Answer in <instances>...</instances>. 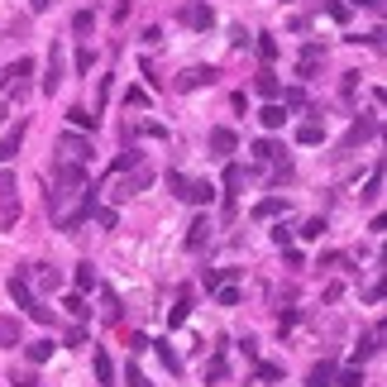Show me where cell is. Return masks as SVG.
I'll return each instance as SVG.
<instances>
[{"label": "cell", "instance_id": "obj_1", "mask_svg": "<svg viewBox=\"0 0 387 387\" xmlns=\"http://www.w3.org/2000/svg\"><path fill=\"white\" fill-rule=\"evenodd\" d=\"M86 192V167L82 163H62L57 167V182H53V216L72 201V196Z\"/></svg>", "mask_w": 387, "mask_h": 387}, {"label": "cell", "instance_id": "obj_2", "mask_svg": "<svg viewBox=\"0 0 387 387\" xmlns=\"http://www.w3.org/2000/svg\"><path fill=\"white\" fill-rule=\"evenodd\" d=\"M167 182H172V192L182 196V201H192V206H211V201H216V187H211V182H187L182 172H172Z\"/></svg>", "mask_w": 387, "mask_h": 387}, {"label": "cell", "instance_id": "obj_3", "mask_svg": "<svg viewBox=\"0 0 387 387\" xmlns=\"http://www.w3.org/2000/svg\"><path fill=\"white\" fill-rule=\"evenodd\" d=\"M29 77H34V57H20V62H10V67H5L0 91H5V96H15V91L24 96V91H29Z\"/></svg>", "mask_w": 387, "mask_h": 387}, {"label": "cell", "instance_id": "obj_4", "mask_svg": "<svg viewBox=\"0 0 387 387\" xmlns=\"http://www.w3.org/2000/svg\"><path fill=\"white\" fill-rule=\"evenodd\" d=\"M378 134V115H359L354 125H349V134L339 139V153H354L359 143H368V139Z\"/></svg>", "mask_w": 387, "mask_h": 387}, {"label": "cell", "instance_id": "obj_5", "mask_svg": "<svg viewBox=\"0 0 387 387\" xmlns=\"http://www.w3.org/2000/svg\"><path fill=\"white\" fill-rule=\"evenodd\" d=\"M91 211H96V196H91V187H86V196H82V201H77L72 211H62V216H57V230H67V234H72L77 225H86V220H91Z\"/></svg>", "mask_w": 387, "mask_h": 387}, {"label": "cell", "instance_id": "obj_6", "mask_svg": "<svg viewBox=\"0 0 387 387\" xmlns=\"http://www.w3.org/2000/svg\"><path fill=\"white\" fill-rule=\"evenodd\" d=\"M177 20L187 29H211V20H216V10L206 5V0H187L182 10H177Z\"/></svg>", "mask_w": 387, "mask_h": 387}, {"label": "cell", "instance_id": "obj_7", "mask_svg": "<svg viewBox=\"0 0 387 387\" xmlns=\"http://www.w3.org/2000/svg\"><path fill=\"white\" fill-rule=\"evenodd\" d=\"M57 148H62L72 163H86V158L96 153V148H91V139H82V134H62V139H57Z\"/></svg>", "mask_w": 387, "mask_h": 387}, {"label": "cell", "instance_id": "obj_8", "mask_svg": "<svg viewBox=\"0 0 387 387\" xmlns=\"http://www.w3.org/2000/svg\"><path fill=\"white\" fill-rule=\"evenodd\" d=\"M216 82V67H187L182 77H177V91H201V86Z\"/></svg>", "mask_w": 387, "mask_h": 387}, {"label": "cell", "instance_id": "obj_9", "mask_svg": "<svg viewBox=\"0 0 387 387\" xmlns=\"http://www.w3.org/2000/svg\"><path fill=\"white\" fill-rule=\"evenodd\" d=\"M143 187H148V167H139V172H134V177H125V182H115V201H129V196H134V192H143Z\"/></svg>", "mask_w": 387, "mask_h": 387}, {"label": "cell", "instance_id": "obj_10", "mask_svg": "<svg viewBox=\"0 0 387 387\" xmlns=\"http://www.w3.org/2000/svg\"><path fill=\"white\" fill-rule=\"evenodd\" d=\"M57 82H62V53H48V77H43V96H57Z\"/></svg>", "mask_w": 387, "mask_h": 387}, {"label": "cell", "instance_id": "obj_11", "mask_svg": "<svg viewBox=\"0 0 387 387\" xmlns=\"http://www.w3.org/2000/svg\"><path fill=\"white\" fill-rule=\"evenodd\" d=\"M258 120H263V129H282V125H287V106H277V101H268V106L258 111Z\"/></svg>", "mask_w": 387, "mask_h": 387}, {"label": "cell", "instance_id": "obj_12", "mask_svg": "<svg viewBox=\"0 0 387 387\" xmlns=\"http://www.w3.org/2000/svg\"><path fill=\"white\" fill-rule=\"evenodd\" d=\"M335 373H339V368H335V359L316 363V368H311V378H306V387H330V383H335Z\"/></svg>", "mask_w": 387, "mask_h": 387}, {"label": "cell", "instance_id": "obj_13", "mask_svg": "<svg viewBox=\"0 0 387 387\" xmlns=\"http://www.w3.org/2000/svg\"><path fill=\"white\" fill-rule=\"evenodd\" d=\"M282 211H287V201H282V196H268V201L253 206V220H277Z\"/></svg>", "mask_w": 387, "mask_h": 387}, {"label": "cell", "instance_id": "obj_14", "mask_svg": "<svg viewBox=\"0 0 387 387\" xmlns=\"http://www.w3.org/2000/svg\"><path fill=\"white\" fill-rule=\"evenodd\" d=\"M187 230H192V234H187V249H206V239H211V220L201 216V220H192Z\"/></svg>", "mask_w": 387, "mask_h": 387}, {"label": "cell", "instance_id": "obj_15", "mask_svg": "<svg viewBox=\"0 0 387 387\" xmlns=\"http://www.w3.org/2000/svg\"><path fill=\"white\" fill-rule=\"evenodd\" d=\"M234 143H239V139H234V129H225V125H216V129H211V148H216V153H234Z\"/></svg>", "mask_w": 387, "mask_h": 387}, {"label": "cell", "instance_id": "obj_16", "mask_svg": "<svg viewBox=\"0 0 387 387\" xmlns=\"http://www.w3.org/2000/svg\"><path fill=\"white\" fill-rule=\"evenodd\" d=\"M96 383H101V387L115 383V359L106 354V349H96Z\"/></svg>", "mask_w": 387, "mask_h": 387}, {"label": "cell", "instance_id": "obj_17", "mask_svg": "<svg viewBox=\"0 0 387 387\" xmlns=\"http://www.w3.org/2000/svg\"><path fill=\"white\" fill-rule=\"evenodd\" d=\"M378 344H383V325L368 335V339H359V349H354V363H363V359H373L378 354Z\"/></svg>", "mask_w": 387, "mask_h": 387}, {"label": "cell", "instance_id": "obj_18", "mask_svg": "<svg viewBox=\"0 0 387 387\" xmlns=\"http://www.w3.org/2000/svg\"><path fill=\"white\" fill-rule=\"evenodd\" d=\"M253 91H258L263 101H277V96H282V86H277V77H273V72H258V82H253Z\"/></svg>", "mask_w": 387, "mask_h": 387}, {"label": "cell", "instance_id": "obj_19", "mask_svg": "<svg viewBox=\"0 0 387 387\" xmlns=\"http://www.w3.org/2000/svg\"><path fill=\"white\" fill-rule=\"evenodd\" d=\"M10 297H15L20 311H29V306H34V287H29L24 277H15V282H10Z\"/></svg>", "mask_w": 387, "mask_h": 387}, {"label": "cell", "instance_id": "obj_20", "mask_svg": "<svg viewBox=\"0 0 387 387\" xmlns=\"http://www.w3.org/2000/svg\"><path fill=\"white\" fill-rule=\"evenodd\" d=\"M253 158H258V163H282V148H277L273 139H258V143H253Z\"/></svg>", "mask_w": 387, "mask_h": 387}, {"label": "cell", "instance_id": "obj_21", "mask_svg": "<svg viewBox=\"0 0 387 387\" xmlns=\"http://www.w3.org/2000/svg\"><path fill=\"white\" fill-rule=\"evenodd\" d=\"M20 139H24V125H20V129H10V134L0 139V163H10V158L20 153Z\"/></svg>", "mask_w": 387, "mask_h": 387}, {"label": "cell", "instance_id": "obj_22", "mask_svg": "<svg viewBox=\"0 0 387 387\" xmlns=\"http://www.w3.org/2000/svg\"><path fill=\"white\" fill-rule=\"evenodd\" d=\"M187 316H192V297H187V292H177V306H172V316H167V325L177 330V325H182Z\"/></svg>", "mask_w": 387, "mask_h": 387}, {"label": "cell", "instance_id": "obj_23", "mask_svg": "<svg viewBox=\"0 0 387 387\" xmlns=\"http://www.w3.org/2000/svg\"><path fill=\"white\" fill-rule=\"evenodd\" d=\"M24 354H29V363H48L53 359V339H34Z\"/></svg>", "mask_w": 387, "mask_h": 387}, {"label": "cell", "instance_id": "obj_24", "mask_svg": "<svg viewBox=\"0 0 387 387\" xmlns=\"http://www.w3.org/2000/svg\"><path fill=\"white\" fill-rule=\"evenodd\" d=\"M67 115H72V125H77V129H96V125H101V115H91L86 106H72Z\"/></svg>", "mask_w": 387, "mask_h": 387}, {"label": "cell", "instance_id": "obj_25", "mask_svg": "<svg viewBox=\"0 0 387 387\" xmlns=\"http://www.w3.org/2000/svg\"><path fill=\"white\" fill-rule=\"evenodd\" d=\"M29 277H34L38 287H57V273L48 268V263H34V268H29Z\"/></svg>", "mask_w": 387, "mask_h": 387}, {"label": "cell", "instance_id": "obj_26", "mask_svg": "<svg viewBox=\"0 0 387 387\" xmlns=\"http://www.w3.org/2000/svg\"><path fill=\"white\" fill-rule=\"evenodd\" d=\"M62 311H67V316H77V321H86V311H91V306L82 302V292H72V297H62Z\"/></svg>", "mask_w": 387, "mask_h": 387}, {"label": "cell", "instance_id": "obj_27", "mask_svg": "<svg viewBox=\"0 0 387 387\" xmlns=\"http://www.w3.org/2000/svg\"><path fill=\"white\" fill-rule=\"evenodd\" d=\"M297 143H325V129L321 125H297Z\"/></svg>", "mask_w": 387, "mask_h": 387}, {"label": "cell", "instance_id": "obj_28", "mask_svg": "<svg viewBox=\"0 0 387 387\" xmlns=\"http://www.w3.org/2000/svg\"><path fill=\"white\" fill-rule=\"evenodd\" d=\"M216 302L220 306H239V287H234V282H220V287H216Z\"/></svg>", "mask_w": 387, "mask_h": 387}, {"label": "cell", "instance_id": "obj_29", "mask_svg": "<svg viewBox=\"0 0 387 387\" xmlns=\"http://www.w3.org/2000/svg\"><path fill=\"white\" fill-rule=\"evenodd\" d=\"M378 196H383V167H373V177L363 187V201H378Z\"/></svg>", "mask_w": 387, "mask_h": 387}, {"label": "cell", "instance_id": "obj_30", "mask_svg": "<svg viewBox=\"0 0 387 387\" xmlns=\"http://www.w3.org/2000/svg\"><path fill=\"white\" fill-rule=\"evenodd\" d=\"M335 383H339V387H363V368H344V373H335Z\"/></svg>", "mask_w": 387, "mask_h": 387}, {"label": "cell", "instance_id": "obj_31", "mask_svg": "<svg viewBox=\"0 0 387 387\" xmlns=\"http://www.w3.org/2000/svg\"><path fill=\"white\" fill-rule=\"evenodd\" d=\"M77 292H96V273H91V263L77 268Z\"/></svg>", "mask_w": 387, "mask_h": 387}, {"label": "cell", "instance_id": "obj_32", "mask_svg": "<svg viewBox=\"0 0 387 387\" xmlns=\"http://www.w3.org/2000/svg\"><path fill=\"white\" fill-rule=\"evenodd\" d=\"M91 220L101 225V230H115V211H111V206H96V211H91Z\"/></svg>", "mask_w": 387, "mask_h": 387}, {"label": "cell", "instance_id": "obj_33", "mask_svg": "<svg viewBox=\"0 0 387 387\" xmlns=\"http://www.w3.org/2000/svg\"><path fill=\"white\" fill-rule=\"evenodd\" d=\"M225 187H230V192H239V187H244V167H225Z\"/></svg>", "mask_w": 387, "mask_h": 387}, {"label": "cell", "instance_id": "obj_34", "mask_svg": "<svg viewBox=\"0 0 387 387\" xmlns=\"http://www.w3.org/2000/svg\"><path fill=\"white\" fill-rule=\"evenodd\" d=\"M158 359H163L167 368H172V373H182V359L172 354V344H167V339H163V344H158Z\"/></svg>", "mask_w": 387, "mask_h": 387}, {"label": "cell", "instance_id": "obj_35", "mask_svg": "<svg viewBox=\"0 0 387 387\" xmlns=\"http://www.w3.org/2000/svg\"><path fill=\"white\" fill-rule=\"evenodd\" d=\"M125 101H129V111H143V106H148V91H134V86H129V91H125Z\"/></svg>", "mask_w": 387, "mask_h": 387}, {"label": "cell", "instance_id": "obj_36", "mask_svg": "<svg viewBox=\"0 0 387 387\" xmlns=\"http://www.w3.org/2000/svg\"><path fill=\"white\" fill-rule=\"evenodd\" d=\"M302 234H306V239H321V234H325V220H321V216H316V220H306Z\"/></svg>", "mask_w": 387, "mask_h": 387}, {"label": "cell", "instance_id": "obj_37", "mask_svg": "<svg viewBox=\"0 0 387 387\" xmlns=\"http://www.w3.org/2000/svg\"><path fill=\"white\" fill-rule=\"evenodd\" d=\"M125 387H153V383H148V378H143V373H139L134 363H129V378H125Z\"/></svg>", "mask_w": 387, "mask_h": 387}, {"label": "cell", "instance_id": "obj_38", "mask_svg": "<svg viewBox=\"0 0 387 387\" xmlns=\"http://www.w3.org/2000/svg\"><path fill=\"white\" fill-rule=\"evenodd\" d=\"M330 20H339V24L349 20V5H344V0H330Z\"/></svg>", "mask_w": 387, "mask_h": 387}, {"label": "cell", "instance_id": "obj_39", "mask_svg": "<svg viewBox=\"0 0 387 387\" xmlns=\"http://www.w3.org/2000/svg\"><path fill=\"white\" fill-rule=\"evenodd\" d=\"M91 62H96V53H91V48H82V53H77V72H91Z\"/></svg>", "mask_w": 387, "mask_h": 387}, {"label": "cell", "instance_id": "obj_40", "mask_svg": "<svg viewBox=\"0 0 387 387\" xmlns=\"http://www.w3.org/2000/svg\"><path fill=\"white\" fill-rule=\"evenodd\" d=\"M10 192H15V177H10V172H0V201H10Z\"/></svg>", "mask_w": 387, "mask_h": 387}, {"label": "cell", "instance_id": "obj_41", "mask_svg": "<svg viewBox=\"0 0 387 387\" xmlns=\"http://www.w3.org/2000/svg\"><path fill=\"white\" fill-rule=\"evenodd\" d=\"M258 53H263V57H277V43H273V38H268V34L258 38Z\"/></svg>", "mask_w": 387, "mask_h": 387}, {"label": "cell", "instance_id": "obj_42", "mask_svg": "<svg viewBox=\"0 0 387 387\" xmlns=\"http://www.w3.org/2000/svg\"><path fill=\"white\" fill-rule=\"evenodd\" d=\"M72 24H77V34H86V29L96 24V20H91V10H82V15H77V20H72Z\"/></svg>", "mask_w": 387, "mask_h": 387}, {"label": "cell", "instance_id": "obj_43", "mask_svg": "<svg viewBox=\"0 0 387 387\" xmlns=\"http://www.w3.org/2000/svg\"><path fill=\"white\" fill-rule=\"evenodd\" d=\"M10 383H15V387H34V383H38V378H34V373H15Z\"/></svg>", "mask_w": 387, "mask_h": 387}, {"label": "cell", "instance_id": "obj_44", "mask_svg": "<svg viewBox=\"0 0 387 387\" xmlns=\"http://www.w3.org/2000/svg\"><path fill=\"white\" fill-rule=\"evenodd\" d=\"M29 10H34V15H43V10H53V0H29Z\"/></svg>", "mask_w": 387, "mask_h": 387}, {"label": "cell", "instance_id": "obj_45", "mask_svg": "<svg viewBox=\"0 0 387 387\" xmlns=\"http://www.w3.org/2000/svg\"><path fill=\"white\" fill-rule=\"evenodd\" d=\"M354 5H363V10H383V0H354Z\"/></svg>", "mask_w": 387, "mask_h": 387}]
</instances>
